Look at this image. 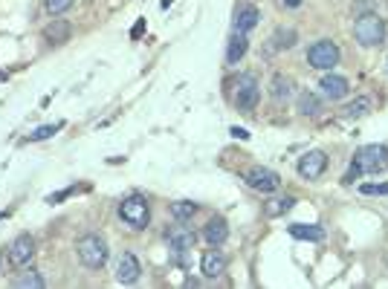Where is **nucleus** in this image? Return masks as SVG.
Here are the masks:
<instances>
[{
  "label": "nucleus",
  "instance_id": "obj_12",
  "mask_svg": "<svg viewBox=\"0 0 388 289\" xmlns=\"http://www.w3.org/2000/svg\"><path fill=\"white\" fill-rule=\"evenodd\" d=\"M206 240L211 243V246H223L226 243V237H229V226H226V220L223 217H211L209 223H206Z\"/></svg>",
  "mask_w": 388,
  "mask_h": 289
},
{
  "label": "nucleus",
  "instance_id": "obj_31",
  "mask_svg": "<svg viewBox=\"0 0 388 289\" xmlns=\"http://www.w3.org/2000/svg\"><path fill=\"white\" fill-rule=\"evenodd\" d=\"M385 64H388V61H385Z\"/></svg>",
  "mask_w": 388,
  "mask_h": 289
},
{
  "label": "nucleus",
  "instance_id": "obj_19",
  "mask_svg": "<svg viewBox=\"0 0 388 289\" xmlns=\"http://www.w3.org/2000/svg\"><path fill=\"white\" fill-rule=\"evenodd\" d=\"M269 93H273L276 102H287L290 95H293V81L287 79V75H276L273 79V87H269Z\"/></svg>",
  "mask_w": 388,
  "mask_h": 289
},
{
  "label": "nucleus",
  "instance_id": "obj_2",
  "mask_svg": "<svg viewBox=\"0 0 388 289\" xmlns=\"http://www.w3.org/2000/svg\"><path fill=\"white\" fill-rule=\"evenodd\" d=\"M119 214H122V220L130 226V228H145L148 226V220H151V208H148V200L145 197H140V194H130V197H125L122 200V205H119Z\"/></svg>",
  "mask_w": 388,
  "mask_h": 289
},
{
  "label": "nucleus",
  "instance_id": "obj_17",
  "mask_svg": "<svg viewBox=\"0 0 388 289\" xmlns=\"http://www.w3.org/2000/svg\"><path fill=\"white\" fill-rule=\"evenodd\" d=\"M168 243H171L174 252H188V249L194 246V231H188V228L171 231V235H168Z\"/></svg>",
  "mask_w": 388,
  "mask_h": 289
},
{
  "label": "nucleus",
  "instance_id": "obj_1",
  "mask_svg": "<svg viewBox=\"0 0 388 289\" xmlns=\"http://www.w3.org/2000/svg\"><path fill=\"white\" fill-rule=\"evenodd\" d=\"M354 35H357V41L362 47H377V44L385 41V21L377 12H365L354 24Z\"/></svg>",
  "mask_w": 388,
  "mask_h": 289
},
{
  "label": "nucleus",
  "instance_id": "obj_27",
  "mask_svg": "<svg viewBox=\"0 0 388 289\" xmlns=\"http://www.w3.org/2000/svg\"><path fill=\"white\" fill-rule=\"evenodd\" d=\"M15 286H44V278H38V275H24V278H17Z\"/></svg>",
  "mask_w": 388,
  "mask_h": 289
},
{
  "label": "nucleus",
  "instance_id": "obj_21",
  "mask_svg": "<svg viewBox=\"0 0 388 289\" xmlns=\"http://www.w3.org/2000/svg\"><path fill=\"white\" fill-rule=\"evenodd\" d=\"M194 214H197V205H194V203H171V217L174 220H180V223H188Z\"/></svg>",
  "mask_w": 388,
  "mask_h": 289
},
{
  "label": "nucleus",
  "instance_id": "obj_25",
  "mask_svg": "<svg viewBox=\"0 0 388 289\" xmlns=\"http://www.w3.org/2000/svg\"><path fill=\"white\" fill-rule=\"evenodd\" d=\"M368 107H371V102H368V99H357L354 104H348V107H345V113H348V116H365Z\"/></svg>",
  "mask_w": 388,
  "mask_h": 289
},
{
  "label": "nucleus",
  "instance_id": "obj_5",
  "mask_svg": "<svg viewBox=\"0 0 388 289\" xmlns=\"http://www.w3.org/2000/svg\"><path fill=\"white\" fill-rule=\"evenodd\" d=\"M307 61L310 67H316V70H334L339 64V47L334 41H316L313 47L307 49Z\"/></svg>",
  "mask_w": 388,
  "mask_h": 289
},
{
  "label": "nucleus",
  "instance_id": "obj_9",
  "mask_svg": "<svg viewBox=\"0 0 388 289\" xmlns=\"http://www.w3.org/2000/svg\"><path fill=\"white\" fill-rule=\"evenodd\" d=\"M32 255H35L32 237H29V235H17L15 243L9 246V260H12L15 266H27V263L32 260Z\"/></svg>",
  "mask_w": 388,
  "mask_h": 289
},
{
  "label": "nucleus",
  "instance_id": "obj_14",
  "mask_svg": "<svg viewBox=\"0 0 388 289\" xmlns=\"http://www.w3.org/2000/svg\"><path fill=\"white\" fill-rule=\"evenodd\" d=\"M223 272H226V258L221 252H215V249L206 252L203 255V275L206 278H221Z\"/></svg>",
  "mask_w": 388,
  "mask_h": 289
},
{
  "label": "nucleus",
  "instance_id": "obj_7",
  "mask_svg": "<svg viewBox=\"0 0 388 289\" xmlns=\"http://www.w3.org/2000/svg\"><path fill=\"white\" fill-rule=\"evenodd\" d=\"M244 180L252 191H261V194H273V191H278V185H281V177L269 168H252V171H246Z\"/></svg>",
  "mask_w": 388,
  "mask_h": 289
},
{
  "label": "nucleus",
  "instance_id": "obj_15",
  "mask_svg": "<svg viewBox=\"0 0 388 289\" xmlns=\"http://www.w3.org/2000/svg\"><path fill=\"white\" fill-rule=\"evenodd\" d=\"M249 49V41H246V35L244 32H235L229 38V49H226V61L229 64H241V58L246 55Z\"/></svg>",
  "mask_w": 388,
  "mask_h": 289
},
{
  "label": "nucleus",
  "instance_id": "obj_24",
  "mask_svg": "<svg viewBox=\"0 0 388 289\" xmlns=\"http://www.w3.org/2000/svg\"><path fill=\"white\" fill-rule=\"evenodd\" d=\"M73 6V0H47V12L50 15H64Z\"/></svg>",
  "mask_w": 388,
  "mask_h": 289
},
{
  "label": "nucleus",
  "instance_id": "obj_28",
  "mask_svg": "<svg viewBox=\"0 0 388 289\" xmlns=\"http://www.w3.org/2000/svg\"><path fill=\"white\" fill-rule=\"evenodd\" d=\"M359 191H362V194H380L382 197V194H388V182H382V185H362Z\"/></svg>",
  "mask_w": 388,
  "mask_h": 289
},
{
  "label": "nucleus",
  "instance_id": "obj_16",
  "mask_svg": "<svg viewBox=\"0 0 388 289\" xmlns=\"http://www.w3.org/2000/svg\"><path fill=\"white\" fill-rule=\"evenodd\" d=\"M290 235L293 237H299V240H324V228H319V226H304V223H293L290 226Z\"/></svg>",
  "mask_w": 388,
  "mask_h": 289
},
{
  "label": "nucleus",
  "instance_id": "obj_11",
  "mask_svg": "<svg viewBox=\"0 0 388 289\" xmlns=\"http://www.w3.org/2000/svg\"><path fill=\"white\" fill-rule=\"evenodd\" d=\"M140 272H142L140 260L128 252V255L119 258V266H116V281H119V283H133V281L140 278Z\"/></svg>",
  "mask_w": 388,
  "mask_h": 289
},
{
  "label": "nucleus",
  "instance_id": "obj_23",
  "mask_svg": "<svg viewBox=\"0 0 388 289\" xmlns=\"http://www.w3.org/2000/svg\"><path fill=\"white\" fill-rule=\"evenodd\" d=\"M293 203H296L293 197H276L273 203L267 205V211H269V214L276 217V214H281V211H287V208H293Z\"/></svg>",
  "mask_w": 388,
  "mask_h": 289
},
{
  "label": "nucleus",
  "instance_id": "obj_10",
  "mask_svg": "<svg viewBox=\"0 0 388 289\" xmlns=\"http://www.w3.org/2000/svg\"><path fill=\"white\" fill-rule=\"evenodd\" d=\"M319 87H322V93H324L331 102L345 99L348 90H351V87H348V79H342V75H334V72H327L324 79H322V84H319Z\"/></svg>",
  "mask_w": 388,
  "mask_h": 289
},
{
  "label": "nucleus",
  "instance_id": "obj_29",
  "mask_svg": "<svg viewBox=\"0 0 388 289\" xmlns=\"http://www.w3.org/2000/svg\"><path fill=\"white\" fill-rule=\"evenodd\" d=\"M281 3H284L287 9H296V6H301V3H304V0H281Z\"/></svg>",
  "mask_w": 388,
  "mask_h": 289
},
{
  "label": "nucleus",
  "instance_id": "obj_4",
  "mask_svg": "<svg viewBox=\"0 0 388 289\" xmlns=\"http://www.w3.org/2000/svg\"><path fill=\"white\" fill-rule=\"evenodd\" d=\"M75 249H79V260H82L84 266H90V269H99V266H105V260H107V243H105L99 235L82 237Z\"/></svg>",
  "mask_w": 388,
  "mask_h": 289
},
{
  "label": "nucleus",
  "instance_id": "obj_6",
  "mask_svg": "<svg viewBox=\"0 0 388 289\" xmlns=\"http://www.w3.org/2000/svg\"><path fill=\"white\" fill-rule=\"evenodd\" d=\"M258 99H261L258 79H255V75H241V79H238V90H235V107L249 113V110H255Z\"/></svg>",
  "mask_w": 388,
  "mask_h": 289
},
{
  "label": "nucleus",
  "instance_id": "obj_22",
  "mask_svg": "<svg viewBox=\"0 0 388 289\" xmlns=\"http://www.w3.org/2000/svg\"><path fill=\"white\" fill-rule=\"evenodd\" d=\"M296 47V29H278L273 35V49H290Z\"/></svg>",
  "mask_w": 388,
  "mask_h": 289
},
{
  "label": "nucleus",
  "instance_id": "obj_30",
  "mask_svg": "<svg viewBox=\"0 0 388 289\" xmlns=\"http://www.w3.org/2000/svg\"><path fill=\"white\" fill-rule=\"evenodd\" d=\"M232 136H238V139H246L249 133H246V130H241V127H232Z\"/></svg>",
  "mask_w": 388,
  "mask_h": 289
},
{
  "label": "nucleus",
  "instance_id": "obj_3",
  "mask_svg": "<svg viewBox=\"0 0 388 289\" xmlns=\"http://www.w3.org/2000/svg\"><path fill=\"white\" fill-rule=\"evenodd\" d=\"M354 165L359 168V173H380L388 168V148L385 145H365L357 150Z\"/></svg>",
  "mask_w": 388,
  "mask_h": 289
},
{
  "label": "nucleus",
  "instance_id": "obj_8",
  "mask_svg": "<svg viewBox=\"0 0 388 289\" xmlns=\"http://www.w3.org/2000/svg\"><path fill=\"white\" fill-rule=\"evenodd\" d=\"M327 168V157H324V150H307L304 157L299 159V173L304 180H319L322 173Z\"/></svg>",
  "mask_w": 388,
  "mask_h": 289
},
{
  "label": "nucleus",
  "instance_id": "obj_20",
  "mask_svg": "<svg viewBox=\"0 0 388 289\" xmlns=\"http://www.w3.org/2000/svg\"><path fill=\"white\" fill-rule=\"evenodd\" d=\"M319 110H322L319 95H313V93H301L299 95V113L301 116H319Z\"/></svg>",
  "mask_w": 388,
  "mask_h": 289
},
{
  "label": "nucleus",
  "instance_id": "obj_13",
  "mask_svg": "<svg viewBox=\"0 0 388 289\" xmlns=\"http://www.w3.org/2000/svg\"><path fill=\"white\" fill-rule=\"evenodd\" d=\"M258 17H261V12L255 9V6H241L238 9V15H235V32H249V29H255L258 26Z\"/></svg>",
  "mask_w": 388,
  "mask_h": 289
},
{
  "label": "nucleus",
  "instance_id": "obj_18",
  "mask_svg": "<svg viewBox=\"0 0 388 289\" xmlns=\"http://www.w3.org/2000/svg\"><path fill=\"white\" fill-rule=\"evenodd\" d=\"M70 24H64V21H55V24H50L47 29H44V38L50 44H64V41H70Z\"/></svg>",
  "mask_w": 388,
  "mask_h": 289
},
{
  "label": "nucleus",
  "instance_id": "obj_26",
  "mask_svg": "<svg viewBox=\"0 0 388 289\" xmlns=\"http://www.w3.org/2000/svg\"><path fill=\"white\" fill-rule=\"evenodd\" d=\"M58 127H61V122H55V125H44V127H38V130L32 133V139H35V142H38V139H47V136H52V133H55Z\"/></svg>",
  "mask_w": 388,
  "mask_h": 289
}]
</instances>
